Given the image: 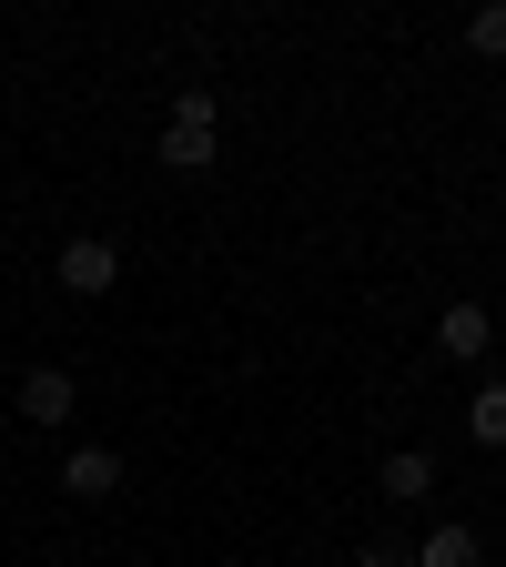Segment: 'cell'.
<instances>
[{
	"mask_svg": "<svg viewBox=\"0 0 506 567\" xmlns=\"http://www.w3.org/2000/svg\"><path fill=\"white\" fill-rule=\"evenodd\" d=\"M466 51L476 61H506V0H486V11L466 21Z\"/></svg>",
	"mask_w": 506,
	"mask_h": 567,
	"instance_id": "9c48e42d",
	"label": "cell"
},
{
	"mask_svg": "<svg viewBox=\"0 0 506 567\" xmlns=\"http://www.w3.org/2000/svg\"><path fill=\"white\" fill-rule=\"evenodd\" d=\"M425 486H436V456H425V446H395V456H385V496H395V507H415Z\"/></svg>",
	"mask_w": 506,
	"mask_h": 567,
	"instance_id": "8992f818",
	"label": "cell"
},
{
	"mask_svg": "<svg viewBox=\"0 0 506 567\" xmlns=\"http://www.w3.org/2000/svg\"><path fill=\"white\" fill-rule=\"evenodd\" d=\"M71 405H82V385H71L61 365H31V375H21V415H31V425H71Z\"/></svg>",
	"mask_w": 506,
	"mask_h": 567,
	"instance_id": "277c9868",
	"label": "cell"
},
{
	"mask_svg": "<svg viewBox=\"0 0 506 567\" xmlns=\"http://www.w3.org/2000/svg\"><path fill=\"white\" fill-rule=\"evenodd\" d=\"M61 486L82 496V507H102V496H122V456L112 446H71L61 456Z\"/></svg>",
	"mask_w": 506,
	"mask_h": 567,
	"instance_id": "3957f363",
	"label": "cell"
},
{
	"mask_svg": "<svg viewBox=\"0 0 506 567\" xmlns=\"http://www.w3.org/2000/svg\"><path fill=\"white\" fill-rule=\"evenodd\" d=\"M354 567H415V547H395V537H375L365 557H354Z\"/></svg>",
	"mask_w": 506,
	"mask_h": 567,
	"instance_id": "30bf717a",
	"label": "cell"
},
{
	"mask_svg": "<svg viewBox=\"0 0 506 567\" xmlns=\"http://www.w3.org/2000/svg\"><path fill=\"white\" fill-rule=\"evenodd\" d=\"M466 436H476V446H506V375L466 395Z\"/></svg>",
	"mask_w": 506,
	"mask_h": 567,
	"instance_id": "52a82bcc",
	"label": "cell"
},
{
	"mask_svg": "<svg viewBox=\"0 0 506 567\" xmlns=\"http://www.w3.org/2000/svg\"><path fill=\"white\" fill-rule=\"evenodd\" d=\"M436 344L456 354V365H476V354L496 344V315H486V305H446V315H436Z\"/></svg>",
	"mask_w": 506,
	"mask_h": 567,
	"instance_id": "5b68a950",
	"label": "cell"
},
{
	"mask_svg": "<svg viewBox=\"0 0 506 567\" xmlns=\"http://www.w3.org/2000/svg\"><path fill=\"white\" fill-rule=\"evenodd\" d=\"M112 284H122V244H102V234H71V244H61V295L102 305Z\"/></svg>",
	"mask_w": 506,
	"mask_h": 567,
	"instance_id": "7a4b0ae2",
	"label": "cell"
},
{
	"mask_svg": "<svg viewBox=\"0 0 506 567\" xmlns=\"http://www.w3.org/2000/svg\"><path fill=\"white\" fill-rule=\"evenodd\" d=\"M415 567H476V527H436L415 547Z\"/></svg>",
	"mask_w": 506,
	"mask_h": 567,
	"instance_id": "ba28073f",
	"label": "cell"
},
{
	"mask_svg": "<svg viewBox=\"0 0 506 567\" xmlns=\"http://www.w3.org/2000/svg\"><path fill=\"white\" fill-rule=\"evenodd\" d=\"M213 153H224V102L183 92L173 122H163V173H213Z\"/></svg>",
	"mask_w": 506,
	"mask_h": 567,
	"instance_id": "6da1fadb",
	"label": "cell"
}]
</instances>
